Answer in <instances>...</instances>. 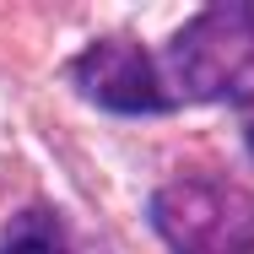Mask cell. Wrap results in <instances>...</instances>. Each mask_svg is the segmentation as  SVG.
<instances>
[{
    "label": "cell",
    "instance_id": "6da1fadb",
    "mask_svg": "<svg viewBox=\"0 0 254 254\" xmlns=\"http://www.w3.org/2000/svg\"><path fill=\"white\" fill-rule=\"evenodd\" d=\"M179 103H254V5L195 11L162 54Z\"/></svg>",
    "mask_w": 254,
    "mask_h": 254
},
{
    "label": "cell",
    "instance_id": "7a4b0ae2",
    "mask_svg": "<svg viewBox=\"0 0 254 254\" xmlns=\"http://www.w3.org/2000/svg\"><path fill=\"white\" fill-rule=\"evenodd\" d=\"M152 227L173 254H254V195L216 173H184L152 195Z\"/></svg>",
    "mask_w": 254,
    "mask_h": 254
},
{
    "label": "cell",
    "instance_id": "3957f363",
    "mask_svg": "<svg viewBox=\"0 0 254 254\" xmlns=\"http://www.w3.org/2000/svg\"><path fill=\"white\" fill-rule=\"evenodd\" d=\"M70 81L81 98H92L108 114H168L179 103L168 92V76L152 60V49L135 38H98L70 65Z\"/></svg>",
    "mask_w": 254,
    "mask_h": 254
},
{
    "label": "cell",
    "instance_id": "277c9868",
    "mask_svg": "<svg viewBox=\"0 0 254 254\" xmlns=\"http://www.w3.org/2000/svg\"><path fill=\"white\" fill-rule=\"evenodd\" d=\"M0 254H70V244H65V227H60L54 211L27 205V211H16V216L5 222Z\"/></svg>",
    "mask_w": 254,
    "mask_h": 254
},
{
    "label": "cell",
    "instance_id": "5b68a950",
    "mask_svg": "<svg viewBox=\"0 0 254 254\" xmlns=\"http://www.w3.org/2000/svg\"><path fill=\"white\" fill-rule=\"evenodd\" d=\"M249 152H254V125H249Z\"/></svg>",
    "mask_w": 254,
    "mask_h": 254
}]
</instances>
